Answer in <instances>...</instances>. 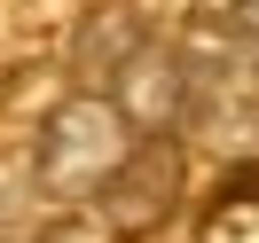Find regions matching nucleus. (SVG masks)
I'll list each match as a JSON object with an SVG mask.
<instances>
[{
    "label": "nucleus",
    "instance_id": "obj_2",
    "mask_svg": "<svg viewBox=\"0 0 259 243\" xmlns=\"http://www.w3.org/2000/svg\"><path fill=\"white\" fill-rule=\"evenodd\" d=\"M102 212H110V227L118 235H142V227H157L165 212H173V196H181V149L165 141H149V149H126L118 157V173L102 180Z\"/></svg>",
    "mask_w": 259,
    "mask_h": 243
},
{
    "label": "nucleus",
    "instance_id": "obj_3",
    "mask_svg": "<svg viewBox=\"0 0 259 243\" xmlns=\"http://www.w3.org/2000/svg\"><path fill=\"white\" fill-rule=\"evenodd\" d=\"M118 94H126V102H118V118H126V126L165 133V126H181V118H189V71H181L165 47H134Z\"/></svg>",
    "mask_w": 259,
    "mask_h": 243
},
{
    "label": "nucleus",
    "instance_id": "obj_1",
    "mask_svg": "<svg viewBox=\"0 0 259 243\" xmlns=\"http://www.w3.org/2000/svg\"><path fill=\"white\" fill-rule=\"evenodd\" d=\"M134 149V126L118 118L110 94H71L48 110V126H39V157H32V180L48 196H63V204H79V196H95L102 180L118 173V157Z\"/></svg>",
    "mask_w": 259,
    "mask_h": 243
}]
</instances>
